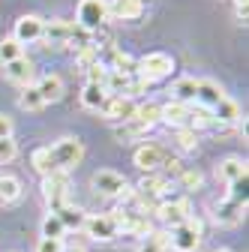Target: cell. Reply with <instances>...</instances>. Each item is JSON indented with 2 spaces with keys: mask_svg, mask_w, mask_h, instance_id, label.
<instances>
[{
  "mask_svg": "<svg viewBox=\"0 0 249 252\" xmlns=\"http://www.w3.org/2000/svg\"><path fill=\"white\" fill-rule=\"evenodd\" d=\"M171 72H174V57L165 51H153V54L138 57V66H135V75L144 78L147 84H156V81L168 78Z\"/></svg>",
  "mask_w": 249,
  "mask_h": 252,
  "instance_id": "cell-1",
  "label": "cell"
},
{
  "mask_svg": "<svg viewBox=\"0 0 249 252\" xmlns=\"http://www.w3.org/2000/svg\"><path fill=\"white\" fill-rule=\"evenodd\" d=\"M168 249L174 252H198L201 249V222L198 219H189L177 228L168 231Z\"/></svg>",
  "mask_w": 249,
  "mask_h": 252,
  "instance_id": "cell-2",
  "label": "cell"
},
{
  "mask_svg": "<svg viewBox=\"0 0 249 252\" xmlns=\"http://www.w3.org/2000/svg\"><path fill=\"white\" fill-rule=\"evenodd\" d=\"M75 24L81 30H87V33L108 24V0H81L78 12H75Z\"/></svg>",
  "mask_w": 249,
  "mask_h": 252,
  "instance_id": "cell-3",
  "label": "cell"
},
{
  "mask_svg": "<svg viewBox=\"0 0 249 252\" xmlns=\"http://www.w3.org/2000/svg\"><path fill=\"white\" fill-rule=\"evenodd\" d=\"M168 159H171V153H168L165 147H159V144H141V147H135V153H132V162H135L144 174H162V168H165Z\"/></svg>",
  "mask_w": 249,
  "mask_h": 252,
  "instance_id": "cell-4",
  "label": "cell"
},
{
  "mask_svg": "<svg viewBox=\"0 0 249 252\" xmlns=\"http://www.w3.org/2000/svg\"><path fill=\"white\" fill-rule=\"evenodd\" d=\"M51 156L57 162V171H72L84 159V144L78 138H60L51 144Z\"/></svg>",
  "mask_w": 249,
  "mask_h": 252,
  "instance_id": "cell-5",
  "label": "cell"
},
{
  "mask_svg": "<svg viewBox=\"0 0 249 252\" xmlns=\"http://www.w3.org/2000/svg\"><path fill=\"white\" fill-rule=\"evenodd\" d=\"M42 198L48 201L51 213L60 210L63 204H69V171H57L51 177L42 180Z\"/></svg>",
  "mask_w": 249,
  "mask_h": 252,
  "instance_id": "cell-6",
  "label": "cell"
},
{
  "mask_svg": "<svg viewBox=\"0 0 249 252\" xmlns=\"http://www.w3.org/2000/svg\"><path fill=\"white\" fill-rule=\"evenodd\" d=\"M93 189H96L99 195H105V198H123L129 192V183H126L123 174H117L111 168H102V171L93 174Z\"/></svg>",
  "mask_w": 249,
  "mask_h": 252,
  "instance_id": "cell-7",
  "label": "cell"
},
{
  "mask_svg": "<svg viewBox=\"0 0 249 252\" xmlns=\"http://www.w3.org/2000/svg\"><path fill=\"white\" fill-rule=\"evenodd\" d=\"M84 231H87L90 240H96V243H108V240H114L120 234L117 219L108 216V213H93V216H87L84 219Z\"/></svg>",
  "mask_w": 249,
  "mask_h": 252,
  "instance_id": "cell-8",
  "label": "cell"
},
{
  "mask_svg": "<svg viewBox=\"0 0 249 252\" xmlns=\"http://www.w3.org/2000/svg\"><path fill=\"white\" fill-rule=\"evenodd\" d=\"M75 33H78V24H75V21H66V18H51V21H45V27H42V39H45L48 45H54V48L69 45V42L75 39Z\"/></svg>",
  "mask_w": 249,
  "mask_h": 252,
  "instance_id": "cell-9",
  "label": "cell"
},
{
  "mask_svg": "<svg viewBox=\"0 0 249 252\" xmlns=\"http://www.w3.org/2000/svg\"><path fill=\"white\" fill-rule=\"evenodd\" d=\"M153 213H156L162 222L168 225V231L192 219V213H189V201H186V198H180V201H165V204H159Z\"/></svg>",
  "mask_w": 249,
  "mask_h": 252,
  "instance_id": "cell-10",
  "label": "cell"
},
{
  "mask_svg": "<svg viewBox=\"0 0 249 252\" xmlns=\"http://www.w3.org/2000/svg\"><path fill=\"white\" fill-rule=\"evenodd\" d=\"M42 27H45V21H42L39 15H21V18L15 21V33H12V39L21 42V45L39 42V39H42Z\"/></svg>",
  "mask_w": 249,
  "mask_h": 252,
  "instance_id": "cell-11",
  "label": "cell"
},
{
  "mask_svg": "<svg viewBox=\"0 0 249 252\" xmlns=\"http://www.w3.org/2000/svg\"><path fill=\"white\" fill-rule=\"evenodd\" d=\"M132 111H135V99H129V96H108L105 105H102V117L111 120L114 126L126 123L132 117Z\"/></svg>",
  "mask_w": 249,
  "mask_h": 252,
  "instance_id": "cell-12",
  "label": "cell"
},
{
  "mask_svg": "<svg viewBox=\"0 0 249 252\" xmlns=\"http://www.w3.org/2000/svg\"><path fill=\"white\" fill-rule=\"evenodd\" d=\"M117 219V228L120 231H129V234H138V237H147L153 228H150V219L144 213H135V210H120Z\"/></svg>",
  "mask_w": 249,
  "mask_h": 252,
  "instance_id": "cell-13",
  "label": "cell"
},
{
  "mask_svg": "<svg viewBox=\"0 0 249 252\" xmlns=\"http://www.w3.org/2000/svg\"><path fill=\"white\" fill-rule=\"evenodd\" d=\"M3 75H6L12 84H21V87L33 84V60H30V57H18V60L6 63V66H3Z\"/></svg>",
  "mask_w": 249,
  "mask_h": 252,
  "instance_id": "cell-14",
  "label": "cell"
},
{
  "mask_svg": "<svg viewBox=\"0 0 249 252\" xmlns=\"http://www.w3.org/2000/svg\"><path fill=\"white\" fill-rule=\"evenodd\" d=\"M225 99V93H222V87L216 84V81H210V78H204V81H198V93H195V105L198 108H216Z\"/></svg>",
  "mask_w": 249,
  "mask_h": 252,
  "instance_id": "cell-15",
  "label": "cell"
},
{
  "mask_svg": "<svg viewBox=\"0 0 249 252\" xmlns=\"http://www.w3.org/2000/svg\"><path fill=\"white\" fill-rule=\"evenodd\" d=\"M210 117H213V123L216 126H237L240 120H243V114H240V105L234 102V99H222L216 108H210Z\"/></svg>",
  "mask_w": 249,
  "mask_h": 252,
  "instance_id": "cell-16",
  "label": "cell"
},
{
  "mask_svg": "<svg viewBox=\"0 0 249 252\" xmlns=\"http://www.w3.org/2000/svg\"><path fill=\"white\" fill-rule=\"evenodd\" d=\"M141 12H144L141 0H111L108 3V18H117V21H135L141 18Z\"/></svg>",
  "mask_w": 249,
  "mask_h": 252,
  "instance_id": "cell-17",
  "label": "cell"
},
{
  "mask_svg": "<svg viewBox=\"0 0 249 252\" xmlns=\"http://www.w3.org/2000/svg\"><path fill=\"white\" fill-rule=\"evenodd\" d=\"M243 216H246V207H243V204H234V201H228V198L216 204V213H213V219H216L219 225H240Z\"/></svg>",
  "mask_w": 249,
  "mask_h": 252,
  "instance_id": "cell-18",
  "label": "cell"
},
{
  "mask_svg": "<svg viewBox=\"0 0 249 252\" xmlns=\"http://www.w3.org/2000/svg\"><path fill=\"white\" fill-rule=\"evenodd\" d=\"M54 216L63 222V228L66 231H78V228H84V219H87V213L81 210V207H75L72 201L69 204H63L60 210H54Z\"/></svg>",
  "mask_w": 249,
  "mask_h": 252,
  "instance_id": "cell-19",
  "label": "cell"
},
{
  "mask_svg": "<svg viewBox=\"0 0 249 252\" xmlns=\"http://www.w3.org/2000/svg\"><path fill=\"white\" fill-rule=\"evenodd\" d=\"M30 165H33V171H39L42 177L57 174V162H54V156H51V144L36 147V150H33V156H30Z\"/></svg>",
  "mask_w": 249,
  "mask_h": 252,
  "instance_id": "cell-20",
  "label": "cell"
},
{
  "mask_svg": "<svg viewBox=\"0 0 249 252\" xmlns=\"http://www.w3.org/2000/svg\"><path fill=\"white\" fill-rule=\"evenodd\" d=\"M36 90H39V96H42L45 105L57 102L60 96H63V78H60V75H45V78L36 81Z\"/></svg>",
  "mask_w": 249,
  "mask_h": 252,
  "instance_id": "cell-21",
  "label": "cell"
},
{
  "mask_svg": "<svg viewBox=\"0 0 249 252\" xmlns=\"http://www.w3.org/2000/svg\"><path fill=\"white\" fill-rule=\"evenodd\" d=\"M168 183H171V180H168L165 174H144L135 192H141V195H147V198L156 201V198H159V192H162V189H165ZM156 204H159V201H156Z\"/></svg>",
  "mask_w": 249,
  "mask_h": 252,
  "instance_id": "cell-22",
  "label": "cell"
},
{
  "mask_svg": "<svg viewBox=\"0 0 249 252\" xmlns=\"http://www.w3.org/2000/svg\"><path fill=\"white\" fill-rule=\"evenodd\" d=\"M171 93H174V102H183V105H195V93H198V81L195 78H177L174 81V87H171Z\"/></svg>",
  "mask_w": 249,
  "mask_h": 252,
  "instance_id": "cell-23",
  "label": "cell"
},
{
  "mask_svg": "<svg viewBox=\"0 0 249 252\" xmlns=\"http://www.w3.org/2000/svg\"><path fill=\"white\" fill-rule=\"evenodd\" d=\"M105 99H108L105 87H99V84H84V90H81V105H84V108H90V111H102Z\"/></svg>",
  "mask_w": 249,
  "mask_h": 252,
  "instance_id": "cell-24",
  "label": "cell"
},
{
  "mask_svg": "<svg viewBox=\"0 0 249 252\" xmlns=\"http://www.w3.org/2000/svg\"><path fill=\"white\" fill-rule=\"evenodd\" d=\"M150 132V126H144V123H138V120H126V123H117L114 126V135L120 138V141H138V138H144Z\"/></svg>",
  "mask_w": 249,
  "mask_h": 252,
  "instance_id": "cell-25",
  "label": "cell"
},
{
  "mask_svg": "<svg viewBox=\"0 0 249 252\" xmlns=\"http://www.w3.org/2000/svg\"><path fill=\"white\" fill-rule=\"evenodd\" d=\"M249 171H246V162L243 159H237V156H228L225 162H219V177L225 180V183H234V180H240V177H246Z\"/></svg>",
  "mask_w": 249,
  "mask_h": 252,
  "instance_id": "cell-26",
  "label": "cell"
},
{
  "mask_svg": "<svg viewBox=\"0 0 249 252\" xmlns=\"http://www.w3.org/2000/svg\"><path fill=\"white\" fill-rule=\"evenodd\" d=\"M18 198H21V180L18 177H9V174H0V201L12 204Z\"/></svg>",
  "mask_w": 249,
  "mask_h": 252,
  "instance_id": "cell-27",
  "label": "cell"
},
{
  "mask_svg": "<svg viewBox=\"0 0 249 252\" xmlns=\"http://www.w3.org/2000/svg\"><path fill=\"white\" fill-rule=\"evenodd\" d=\"M129 120H138V123H144V126H156L159 123V105L156 102H144V105H135V111H132V117Z\"/></svg>",
  "mask_w": 249,
  "mask_h": 252,
  "instance_id": "cell-28",
  "label": "cell"
},
{
  "mask_svg": "<svg viewBox=\"0 0 249 252\" xmlns=\"http://www.w3.org/2000/svg\"><path fill=\"white\" fill-rule=\"evenodd\" d=\"M45 102H42V96H39V90H36V84H27L24 90H21V96H18V108L21 111H39Z\"/></svg>",
  "mask_w": 249,
  "mask_h": 252,
  "instance_id": "cell-29",
  "label": "cell"
},
{
  "mask_svg": "<svg viewBox=\"0 0 249 252\" xmlns=\"http://www.w3.org/2000/svg\"><path fill=\"white\" fill-rule=\"evenodd\" d=\"M18 57H24V45L21 42H15L12 36L0 39V66H6V63H12Z\"/></svg>",
  "mask_w": 249,
  "mask_h": 252,
  "instance_id": "cell-30",
  "label": "cell"
},
{
  "mask_svg": "<svg viewBox=\"0 0 249 252\" xmlns=\"http://www.w3.org/2000/svg\"><path fill=\"white\" fill-rule=\"evenodd\" d=\"M138 252H168V231H150Z\"/></svg>",
  "mask_w": 249,
  "mask_h": 252,
  "instance_id": "cell-31",
  "label": "cell"
},
{
  "mask_svg": "<svg viewBox=\"0 0 249 252\" xmlns=\"http://www.w3.org/2000/svg\"><path fill=\"white\" fill-rule=\"evenodd\" d=\"M42 237H51V240H63V237H66L63 222H60L54 213H48V216L42 219Z\"/></svg>",
  "mask_w": 249,
  "mask_h": 252,
  "instance_id": "cell-32",
  "label": "cell"
},
{
  "mask_svg": "<svg viewBox=\"0 0 249 252\" xmlns=\"http://www.w3.org/2000/svg\"><path fill=\"white\" fill-rule=\"evenodd\" d=\"M75 63L87 72L90 66H96V63H99V48H96V45H84V48H78V51H75Z\"/></svg>",
  "mask_w": 249,
  "mask_h": 252,
  "instance_id": "cell-33",
  "label": "cell"
},
{
  "mask_svg": "<svg viewBox=\"0 0 249 252\" xmlns=\"http://www.w3.org/2000/svg\"><path fill=\"white\" fill-rule=\"evenodd\" d=\"M174 183H177L180 192H189V189H198V186H201V174L192 171V168H183V171L174 177Z\"/></svg>",
  "mask_w": 249,
  "mask_h": 252,
  "instance_id": "cell-34",
  "label": "cell"
},
{
  "mask_svg": "<svg viewBox=\"0 0 249 252\" xmlns=\"http://www.w3.org/2000/svg\"><path fill=\"white\" fill-rule=\"evenodd\" d=\"M231 189H228V201H234V204H243L246 207V198H249V174L246 177H240V180H234V183H228Z\"/></svg>",
  "mask_w": 249,
  "mask_h": 252,
  "instance_id": "cell-35",
  "label": "cell"
},
{
  "mask_svg": "<svg viewBox=\"0 0 249 252\" xmlns=\"http://www.w3.org/2000/svg\"><path fill=\"white\" fill-rule=\"evenodd\" d=\"M177 147L180 150H195L198 147V132L195 129H177Z\"/></svg>",
  "mask_w": 249,
  "mask_h": 252,
  "instance_id": "cell-36",
  "label": "cell"
},
{
  "mask_svg": "<svg viewBox=\"0 0 249 252\" xmlns=\"http://www.w3.org/2000/svg\"><path fill=\"white\" fill-rule=\"evenodd\" d=\"M15 156H18V144H15L12 138H0V165L12 162Z\"/></svg>",
  "mask_w": 249,
  "mask_h": 252,
  "instance_id": "cell-37",
  "label": "cell"
},
{
  "mask_svg": "<svg viewBox=\"0 0 249 252\" xmlns=\"http://www.w3.org/2000/svg\"><path fill=\"white\" fill-rule=\"evenodd\" d=\"M105 75H108V69L102 66V63H96V66L87 69V84H99V87H105Z\"/></svg>",
  "mask_w": 249,
  "mask_h": 252,
  "instance_id": "cell-38",
  "label": "cell"
},
{
  "mask_svg": "<svg viewBox=\"0 0 249 252\" xmlns=\"http://www.w3.org/2000/svg\"><path fill=\"white\" fill-rule=\"evenodd\" d=\"M63 240H51V237H39L36 243V252H63Z\"/></svg>",
  "mask_w": 249,
  "mask_h": 252,
  "instance_id": "cell-39",
  "label": "cell"
},
{
  "mask_svg": "<svg viewBox=\"0 0 249 252\" xmlns=\"http://www.w3.org/2000/svg\"><path fill=\"white\" fill-rule=\"evenodd\" d=\"M0 138H12V117L0 111Z\"/></svg>",
  "mask_w": 249,
  "mask_h": 252,
  "instance_id": "cell-40",
  "label": "cell"
},
{
  "mask_svg": "<svg viewBox=\"0 0 249 252\" xmlns=\"http://www.w3.org/2000/svg\"><path fill=\"white\" fill-rule=\"evenodd\" d=\"M234 6H237L240 21H246V15H249V0H234Z\"/></svg>",
  "mask_w": 249,
  "mask_h": 252,
  "instance_id": "cell-41",
  "label": "cell"
},
{
  "mask_svg": "<svg viewBox=\"0 0 249 252\" xmlns=\"http://www.w3.org/2000/svg\"><path fill=\"white\" fill-rule=\"evenodd\" d=\"M63 252H84L81 246H63Z\"/></svg>",
  "mask_w": 249,
  "mask_h": 252,
  "instance_id": "cell-42",
  "label": "cell"
},
{
  "mask_svg": "<svg viewBox=\"0 0 249 252\" xmlns=\"http://www.w3.org/2000/svg\"><path fill=\"white\" fill-rule=\"evenodd\" d=\"M216 252H231V249H216Z\"/></svg>",
  "mask_w": 249,
  "mask_h": 252,
  "instance_id": "cell-43",
  "label": "cell"
}]
</instances>
